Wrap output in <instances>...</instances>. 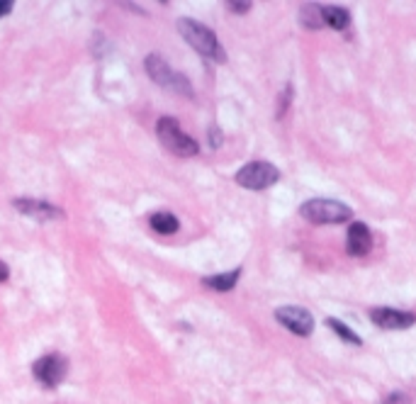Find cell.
Listing matches in <instances>:
<instances>
[{"instance_id":"3957f363","label":"cell","mask_w":416,"mask_h":404,"mask_svg":"<svg viewBox=\"0 0 416 404\" xmlns=\"http://www.w3.org/2000/svg\"><path fill=\"white\" fill-rule=\"evenodd\" d=\"M156 134L168 151H173L176 156H183V159H187V156H197V151H200L197 141L190 139V137L180 130L178 120H173V117H161V120H158Z\"/></svg>"},{"instance_id":"7a4b0ae2","label":"cell","mask_w":416,"mask_h":404,"mask_svg":"<svg viewBox=\"0 0 416 404\" xmlns=\"http://www.w3.org/2000/svg\"><path fill=\"white\" fill-rule=\"evenodd\" d=\"M300 215L305 217L311 224H341V222L350 219V207L344 205L339 200H329V198H314L307 200L300 207Z\"/></svg>"},{"instance_id":"277c9868","label":"cell","mask_w":416,"mask_h":404,"mask_svg":"<svg viewBox=\"0 0 416 404\" xmlns=\"http://www.w3.org/2000/svg\"><path fill=\"white\" fill-rule=\"evenodd\" d=\"M280 180V171L268 161H251L236 173V183L249 190H265Z\"/></svg>"},{"instance_id":"5bb4252c","label":"cell","mask_w":416,"mask_h":404,"mask_svg":"<svg viewBox=\"0 0 416 404\" xmlns=\"http://www.w3.org/2000/svg\"><path fill=\"white\" fill-rule=\"evenodd\" d=\"M300 20L305 27L309 29H319L321 24H324V20H321V5H302L300 10Z\"/></svg>"},{"instance_id":"ac0fdd59","label":"cell","mask_w":416,"mask_h":404,"mask_svg":"<svg viewBox=\"0 0 416 404\" xmlns=\"http://www.w3.org/2000/svg\"><path fill=\"white\" fill-rule=\"evenodd\" d=\"M226 8L234 10L236 15H244V13H249V10H251V3H229Z\"/></svg>"},{"instance_id":"5b68a950","label":"cell","mask_w":416,"mask_h":404,"mask_svg":"<svg viewBox=\"0 0 416 404\" xmlns=\"http://www.w3.org/2000/svg\"><path fill=\"white\" fill-rule=\"evenodd\" d=\"M146 71H148V78L156 81L158 86L171 88V91H178V93H183V95L192 98V88H190V83H187V78H183L180 73L173 71L161 56H156V54L146 56Z\"/></svg>"},{"instance_id":"30bf717a","label":"cell","mask_w":416,"mask_h":404,"mask_svg":"<svg viewBox=\"0 0 416 404\" xmlns=\"http://www.w3.org/2000/svg\"><path fill=\"white\" fill-rule=\"evenodd\" d=\"M346 249L350 256H365L373 249V234H370L365 222H353L348 226V239H346Z\"/></svg>"},{"instance_id":"9c48e42d","label":"cell","mask_w":416,"mask_h":404,"mask_svg":"<svg viewBox=\"0 0 416 404\" xmlns=\"http://www.w3.org/2000/svg\"><path fill=\"white\" fill-rule=\"evenodd\" d=\"M13 207L17 212H22V215L32 217V219H39V222L63 219V210H61V207L52 205V202H44V200H29V198L13 200Z\"/></svg>"},{"instance_id":"e0dca14e","label":"cell","mask_w":416,"mask_h":404,"mask_svg":"<svg viewBox=\"0 0 416 404\" xmlns=\"http://www.w3.org/2000/svg\"><path fill=\"white\" fill-rule=\"evenodd\" d=\"M210 144H212V149H219V146H222V132H219V127H212V130H210Z\"/></svg>"},{"instance_id":"ffe728a7","label":"cell","mask_w":416,"mask_h":404,"mask_svg":"<svg viewBox=\"0 0 416 404\" xmlns=\"http://www.w3.org/2000/svg\"><path fill=\"white\" fill-rule=\"evenodd\" d=\"M10 278V270H8V265L3 263V261H0V283H5V280Z\"/></svg>"},{"instance_id":"9a60e30c","label":"cell","mask_w":416,"mask_h":404,"mask_svg":"<svg viewBox=\"0 0 416 404\" xmlns=\"http://www.w3.org/2000/svg\"><path fill=\"white\" fill-rule=\"evenodd\" d=\"M326 324H329V327L334 329V332L339 334V336L344 339L346 343H350V346H360V343H363V341H360L358 334H355L353 329H350L346 322H341V319H329V322H326Z\"/></svg>"},{"instance_id":"7c38bea8","label":"cell","mask_w":416,"mask_h":404,"mask_svg":"<svg viewBox=\"0 0 416 404\" xmlns=\"http://www.w3.org/2000/svg\"><path fill=\"white\" fill-rule=\"evenodd\" d=\"M239 275H241V268L229 270V273L210 275V278L202 280V285H207V288H212V290H219V293H226V290H231L236 283H239Z\"/></svg>"},{"instance_id":"8992f818","label":"cell","mask_w":416,"mask_h":404,"mask_svg":"<svg viewBox=\"0 0 416 404\" xmlns=\"http://www.w3.org/2000/svg\"><path fill=\"white\" fill-rule=\"evenodd\" d=\"M32 373L44 387H56L59 382H63V378H66L68 363H66V358L59 356V353H49V356L34 361Z\"/></svg>"},{"instance_id":"ba28073f","label":"cell","mask_w":416,"mask_h":404,"mask_svg":"<svg viewBox=\"0 0 416 404\" xmlns=\"http://www.w3.org/2000/svg\"><path fill=\"white\" fill-rule=\"evenodd\" d=\"M370 319H373V324H378L383 329H409L416 324L414 312H402V309H392V307L370 309Z\"/></svg>"},{"instance_id":"8fae6325","label":"cell","mask_w":416,"mask_h":404,"mask_svg":"<svg viewBox=\"0 0 416 404\" xmlns=\"http://www.w3.org/2000/svg\"><path fill=\"white\" fill-rule=\"evenodd\" d=\"M321 20L324 24L334 29H346L350 24V15L346 8H336V5H321Z\"/></svg>"},{"instance_id":"6da1fadb","label":"cell","mask_w":416,"mask_h":404,"mask_svg":"<svg viewBox=\"0 0 416 404\" xmlns=\"http://www.w3.org/2000/svg\"><path fill=\"white\" fill-rule=\"evenodd\" d=\"M178 32H180L183 39H185L195 52H200L202 56L212 59V61H219V63L226 61V54L224 49H222L219 39H217L215 32H212L210 27H205L202 22L190 20V17H180L178 20Z\"/></svg>"},{"instance_id":"52a82bcc","label":"cell","mask_w":416,"mask_h":404,"mask_svg":"<svg viewBox=\"0 0 416 404\" xmlns=\"http://www.w3.org/2000/svg\"><path fill=\"white\" fill-rule=\"evenodd\" d=\"M275 319L285 329H290L292 334H297V336H309L314 332V317H311V312H307L302 307H292L290 304V307L275 309Z\"/></svg>"},{"instance_id":"d6986e66","label":"cell","mask_w":416,"mask_h":404,"mask_svg":"<svg viewBox=\"0 0 416 404\" xmlns=\"http://www.w3.org/2000/svg\"><path fill=\"white\" fill-rule=\"evenodd\" d=\"M10 10H13V3H10V0H0V17L10 15Z\"/></svg>"},{"instance_id":"4fadbf2b","label":"cell","mask_w":416,"mask_h":404,"mask_svg":"<svg viewBox=\"0 0 416 404\" xmlns=\"http://www.w3.org/2000/svg\"><path fill=\"white\" fill-rule=\"evenodd\" d=\"M151 229L158 231V234H176L178 226H180V222H178L176 215H171V212H156V215H151Z\"/></svg>"},{"instance_id":"2e32d148","label":"cell","mask_w":416,"mask_h":404,"mask_svg":"<svg viewBox=\"0 0 416 404\" xmlns=\"http://www.w3.org/2000/svg\"><path fill=\"white\" fill-rule=\"evenodd\" d=\"M383 404H409V397L404 395V392H392Z\"/></svg>"}]
</instances>
